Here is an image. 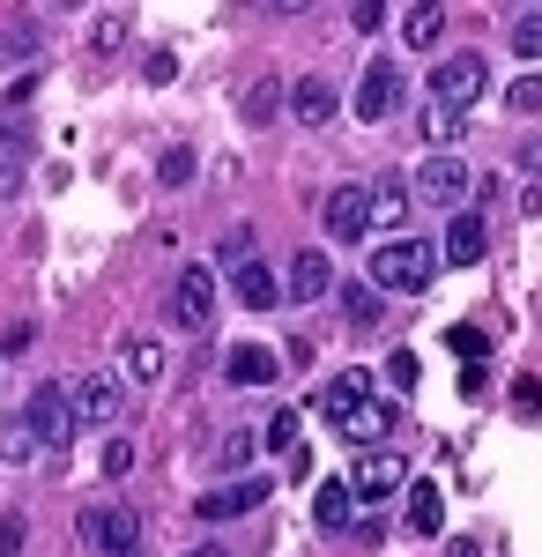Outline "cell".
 Masks as SVG:
<instances>
[{
    "label": "cell",
    "mask_w": 542,
    "mask_h": 557,
    "mask_svg": "<svg viewBox=\"0 0 542 557\" xmlns=\"http://www.w3.org/2000/svg\"><path fill=\"white\" fill-rule=\"evenodd\" d=\"M513 52L520 60H542V8L535 15H513Z\"/></svg>",
    "instance_id": "4dcf8cb0"
},
{
    "label": "cell",
    "mask_w": 542,
    "mask_h": 557,
    "mask_svg": "<svg viewBox=\"0 0 542 557\" xmlns=\"http://www.w3.org/2000/svg\"><path fill=\"white\" fill-rule=\"evenodd\" d=\"M483 386H491V364H468V372H460V394H468V401H476Z\"/></svg>",
    "instance_id": "7bdbcfd3"
},
{
    "label": "cell",
    "mask_w": 542,
    "mask_h": 557,
    "mask_svg": "<svg viewBox=\"0 0 542 557\" xmlns=\"http://www.w3.org/2000/svg\"><path fill=\"white\" fill-rule=\"evenodd\" d=\"M38 454H45V438L23 424V417H8V424H0V461H8V469H30Z\"/></svg>",
    "instance_id": "ffe728a7"
},
{
    "label": "cell",
    "mask_w": 542,
    "mask_h": 557,
    "mask_svg": "<svg viewBox=\"0 0 542 557\" xmlns=\"http://www.w3.org/2000/svg\"><path fill=\"white\" fill-rule=\"evenodd\" d=\"M439 30H446V8H417V15H402V38L417 45V52H423V45H439Z\"/></svg>",
    "instance_id": "4316f807"
},
{
    "label": "cell",
    "mask_w": 542,
    "mask_h": 557,
    "mask_svg": "<svg viewBox=\"0 0 542 557\" xmlns=\"http://www.w3.org/2000/svg\"><path fill=\"white\" fill-rule=\"evenodd\" d=\"M349 506H357V491H349V475H342V483H320V498H312V520H320V528H349Z\"/></svg>",
    "instance_id": "603a6c76"
},
{
    "label": "cell",
    "mask_w": 542,
    "mask_h": 557,
    "mask_svg": "<svg viewBox=\"0 0 542 557\" xmlns=\"http://www.w3.org/2000/svg\"><path fill=\"white\" fill-rule=\"evenodd\" d=\"M75 417L83 424H120V380L112 372H83L75 380Z\"/></svg>",
    "instance_id": "8fae6325"
},
{
    "label": "cell",
    "mask_w": 542,
    "mask_h": 557,
    "mask_svg": "<svg viewBox=\"0 0 542 557\" xmlns=\"http://www.w3.org/2000/svg\"><path fill=\"white\" fill-rule=\"evenodd\" d=\"M483 246H491V238H483V215L460 209V215H454V231H446V246H439V260H454V268H476V260H483Z\"/></svg>",
    "instance_id": "e0dca14e"
},
{
    "label": "cell",
    "mask_w": 542,
    "mask_h": 557,
    "mask_svg": "<svg viewBox=\"0 0 542 557\" xmlns=\"http://www.w3.org/2000/svg\"><path fill=\"white\" fill-rule=\"evenodd\" d=\"M171 312H178V327H186V335H201V327L215 320V275L201 268V260H186V268H178V283H171Z\"/></svg>",
    "instance_id": "5b68a950"
},
{
    "label": "cell",
    "mask_w": 542,
    "mask_h": 557,
    "mask_svg": "<svg viewBox=\"0 0 542 557\" xmlns=\"http://www.w3.org/2000/svg\"><path fill=\"white\" fill-rule=\"evenodd\" d=\"M365 401H372V372H365V364L320 386V417H328V424H342V431H349V417H357Z\"/></svg>",
    "instance_id": "30bf717a"
},
{
    "label": "cell",
    "mask_w": 542,
    "mask_h": 557,
    "mask_svg": "<svg viewBox=\"0 0 542 557\" xmlns=\"http://www.w3.org/2000/svg\"><path fill=\"white\" fill-rule=\"evenodd\" d=\"M386 380H394V386H417V380H423L417 349H394V357H386Z\"/></svg>",
    "instance_id": "74e56055"
},
{
    "label": "cell",
    "mask_w": 542,
    "mask_h": 557,
    "mask_svg": "<svg viewBox=\"0 0 542 557\" xmlns=\"http://www.w3.org/2000/svg\"><path fill=\"white\" fill-rule=\"evenodd\" d=\"M520 164H528V178H542V141H528V149H520Z\"/></svg>",
    "instance_id": "ee69618b"
},
{
    "label": "cell",
    "mask_w": 542,
    "mask_h": 557,
    "mask_svg": "<svg viewBox=\"0 0 542 557\" xmlns=\"http://www.w3.org/2000/svg\"><path fill=\"white\" fill-rule=\"evenodd\" d=\"M446 343H454L468 364H483V357H491V335H483V327H468V320H460V327H446Z\"/></svg>",
    "instance_id": "1f68e13d"
},
{
    "label": "cell",
    "mask_w": 542,
    "mask_h": 557,
    "mask_svg": "<svg viewBox=\"0 0 542 557\" xmlns=\"http://www.w3.org/2000/svg\"><path fill=\"white\" fill-rule=\"evenodd\" d=\"M75 535L89 543V557H141V513L134 506H83Z\"/></svg>",
    "instance_id": "7a4b0ae2"
},
{
    "label": "cell",
    "mask_w": 542,
    "mask_h": 557,
    "mask_svg": "<svg viewBox=\"0 0 542 557\" xmlns=\"http://www.w3.org/2000/svg\"><path fill=\"white\" fill-rule=\"evenodd\" d=\"M283 104H291L283 75H252V83H246V104H238V120H246V127H268V120H275Z\"/></svg>",
    "instance_id": "9a60e30c"
},
{
    "label": "cell",
    "mask_w": 542,
    "mask_h": 557,
    "mask_svg": "<svg viewBox=\"0 0 542 557\" xmlns=\"http://www.w3.org/2000/svg\"><path fill=\"white\" fill-rule=\"evenodd\" d=\"M126 380L134 386L164 380V343H157V335H134V343H126Z\"/></svg>",
    "instance_id": "44dd1931"
},
{
    "label": "cell",
    "mask_w": 542,
    "mask_h": 557,
    "mask_svg": "<svg viewBox=\"0 0 542 557\" xmlns=\"http://www.w3.org/2000/svg\"><path fill=\"white\" fill-rule=\"evenodd\" d=\"M23 164H30V134L23 127H0V194L23 186Z\"/></svg>",
    "instance_id": "cb8c5ba5"
},
{
    "label": "cell",
    "mask_w": 542,
    "mask_h": 557,
    "mask_svg": "<svg viewBox=\"0 0 542 557\" xmlns=\"http://www.w3.org/2000/svg\"><path fill=\"white\" fill-rule=\"evenodd\" d=\"M483 89H491V60H483V52H446V60L431 67V97H439L446 112L483 104Z\"/></svg>",
    "instance_id": "277c9868"
},
{
    "label": "cell",
    "mask_w": 542,
    "mask_h": 557,
    "mask_svg": "<svg viewBox=\"0 0 542 557\" xmlns=\"http://www.w3.org/2000/svg\"><path fill=\"white\" fill-rule=\"evenodd\" d=\"M186 557H231V550H223V543H194Z\"/></svg>",
    "instance_id": "f6af8a7d"
},
{
    "label": "cell",
    "mask_w": 542,
    "mask_h": 557,
    "mask_svg": "<svg viewBox=\"0 0 542 557\" xmlns=\"http://www.w3.org/2000/svg\"><path fill=\"white\" fill-rule=\"evenodd\" d=\"M365 201H372V223L394 231V223L409 215V186H402V178H372V186H365Z\"/></svg>",
    "instance_id": "7402d4cb"
},
{
    "label": "cell",
    "mask_w": 542,
    "mask_h": 557,
    "mask_svg": "<svg viewBox=\"0 0 542 557\" xmlns=\"http://www.w3.org/2000/svg\"><path fill=\"white\" fill-rule=\"evenodd\" d=\"M291 112H297V127H328L334 112H342V97H334V83L305 75V83H291Z\"/></svg>",
    "instance_id": "4fadbf2b"
},
{
    "label": "cell",
    "mask_w": 542,
    "mask_h": 557,
    "mask_svg": "<svg viewBox=\"0 0 542 557\" xmlns=\"http://www.w3.org/2000/svg\"><path fill=\"white\" fill-rule=\"evenodd\" d=\"M275 372H283V364H275V349H260V343H246V349H231V357H223V380H231V386H268Z\"/></svg>",
    "instance_id": "2e32d148"
},
{
    "label": "cell",
    "mask_w": 542,
    "mask_h": 557,
    "mask_svg": "<svg viewBox=\"0 0 542 557\" xmlns=\"http://www.w3.org/2000/svg\"><path fill=\"white\" fill-rule=\"evenodd\" d=\"M505 104H513L520 120H528V112H542V75H520V83L505 89Z\"/></svg>",
    "instance_id": "836d02e7"
},
{
    "label": "cell",
    "mask_w": 542,
    "mask_h": 557,
    "mask_svg": "<svg viewBox=\"0 0 542 557\" xmlns=\"http://www.w3.org/2000/svg\"><path fill=\"white\" fill-rule=\"evenodd\" d=\"M423 134H431L439 149H454L460 134H468V112H446V104H431V120H423Z\"/></svg>",
    "instance_id": "f546056e"
},
{
    "label": "cell",
    "mask_w": 542,
    "mask_h": 557,
    "mask_svg": "<svg viewBox=\"0 0 542 557\" xmlns=\"http://www.w3.org/2000/svg\"><path fill=\"white\" fill-rule=\"evenodd\" d=\"M30 543V513H0V557H23Z\"/></svg>",
    "instance_id": "d6a6232c"
},
{
    "label": "cell",
    "mask_w": 542,
    "mask_h": 557,
    "mask_svg": "<svg viewBox=\"0 0 542 557\" xmlns=\"http://www.w3.org/2000/svg\"><path fill=\"white\" fill-rule=\"evenodd\" d=\"M320 215H328V238H334V246H357V238L372 231V201H365V186H334Z\"/></svg>",
    "instance_id": "9c48e42d"
},
{
    "label": "cell",
    "mask_w": 542,
    "mask_h": 557,
    "mask_svg": "<svg viewBox=\"0 0 542 557\" xmlns=\"http://www.w3.org/2000/svg\"><path fill=\"white\" fill-rule=\"evenodd\" d=\"M134 469V446L126 438H104V475H126Z\"/></svg>",
    "instance_id": "ab89813d"
},
{
    "label": "cell",
    "mask_w": 542,
    "mask_h": 557,
    "mask_svg": "<svg viewBox=\"0 0 542 557\" xmlns=\"http://www.w3.org/2000/svg\"><path fill=\"white\" fill-rule=\"evenodd\" d=\"M260 498H268V483H260V475H238V483H223V491H201L194 513L201 520H231V513H252Z\"/></svg>",
    "instance_id": "7c38bea8"
},
{
    "label": "cell",
    "mask_w": 542,
    "mask_h": 557,
    "mask_svg": "<svg viewBox=\"0 0 542 557\" xmlns=\"http://www.w3.org/2000/svg\"><path fill=\"white\" fill-rule=\"evenodd\" d=\"M252 446H260V431H231V438H223V469H246Z\"/></svg>",
    "instance_id": "8d00e7d4"
},
{
    "label": "cell",
    "mask_w": 542,
    "mask_h": 557,
    "mask_svg": "<svg viewBox=\"0 0 542 557\" xmlns=\"http://www.w3.org/2000/svg\"><path fill=\"white\" fill-rule=\"evenodd\" d=\"M409 528H417V535H439V528H446V491H439V483H409Z\"/></svg>",
    "instance_id": "ac0fdd59"
},
{
    "label": "cell",
    "mask_w": 542,
    "mask_h": 557,
    "mask_svg": "<svg viewBox=\"0 0 542 557\" xmlns=\"http://www.w3.org/2000/svg\"><path fill=\"white\" fill-rule=\"evenodd\" d=\"M349 23H357V30H379V23H386V8H379V0H357V8H349Z\"/></svg>",
    "instance_id": "b9f144b4"
},
{
    "label": "cell",
    "mask_w": 542,
    "mask_h": 557,
    "mask_svg": "<svg viewBox=\"0 0 542 557\" xmlns=\"http://www.w3.org/2000/svg\"><path fill=\"white\" fill-rule=\"evenodd\" d=\"M141 75H149V83H157V89H164V83H171V75H178V60H171V52H164V45H157V52H149V67H141Z\"/></svg>",
    "instance_id": "60d3db41"
},
{
    "label": "cell",
    "mask_w": 542,
    "mask_h": 557,
    "mask_svg": "<svg viewBox=\"0 0 542 557\" xmlns=\"http://www.w3.org/2000/svg\"><path fill=\"white\" fill-rule=\"evenodd\" d=\"M402 97H409V83H402V67H386V60H372V67H365V83H357V120H365V127H379V120H394V112H402Z\"/></svg>",
    "instance_id": "52a82bcc"
},
{
    "label": "cell",
    "mask_w": 542,
    "mask_h": 557,
    "mask_svg": "<svg viewBox=\"0 0 542 557\" xmlns=\"http://www.w3.org/2000/svg\"><path fill=\"white\" fill-rule=\"evenodd\" d=\"M215 268H223V275L252 268V231H246V223H238V231H223V246H215Z\"/></svg>",
    "instance_id": "83f0119b"
},
{
    "label": "cell",
    "mask_w": 542,
    "mask_h": 557,
    "mask_svg": "<svg viewBox=\"0 0 542 557\" xmlns=\"http://www.w3.org/2000/svg\"><path fill=\"white\" fill-rule=\"evenodd\" d=\"M260 446H268V454H283V461H291L297 446H305V438H297V409H275V417H268V424H260Z\"/></svg>",
    "instance_id": "d4e9b609"
},
{
    "label": "cell",
    "mask_w": 542,
    "mask_h": 557,
    "mask_svg": "<svg viewBox=\"0 0 542 557\" xmlns=\"http://www.w3.org/2000/svg\"><path fill=\"white\" fill-rule=\"evenodd\" d=\"M342 312H349L357 327H372V320H379V290H372V283H342Z\"/></svg>",
    "instance_id": "f1b7e54d"
},
{
    "label": "cell",
    "mask_w": 542,
    "mask_h": 557,
    "mask_svg": "<svg viewBox=\"0 0 542 557\" xmlns=\"http://www.w3.org/2000/svg\"><path fill=\"white\" fill-rule=\"evenodd\" d=\"M120 38H126V15H97V30H89V45H97V52H112Z\"/></svg>",
    "instance_id": "f35d334b"
},
{
    "label": "cell",
    "mask_w": 542,
    "mask_h": 557,
    "mask_svg": "<svg viewBox=\"0 0 542 557\" xmlns=\"http://www.w3.org/2000/svg\"><path fill=\"white\" fill-rule=\"evenodd\" d=\"M468 186H476V178H468V164H460V157H431V164L417 172V201L460 215V194H468Z\"/></svg>",
    "instance_id": "ba28073f"
},
{
    "label": "cell",
    "mask_w": 542,
    "mask_h": 557,
    "mask_svg": "<svg viewBox=\"0 0 542 557\" xmlns=\"http://www.w3.org/2000/svg\"><path fill=\"white\" fill-rule=\"evenodd\" d=\"M157 178H164V186H186V178H194V149H164V157H157Z\"/></svg>",
    "instance_id": "e575fe53"
},
{
    "label": "cell",
    "mask_w": 542,
    "mask_h": 557,
    "mask_svg": "<svg viewBox=\"0 0 542 557\" xmlns=\"http://www.w3.org/2000/svg\"><path fill=\"white\" fill-rule=\"evenodd\" d=\"M513 417H542V372L513 380Z\"/></svg>",
    "instance_id": "d590c367"
},
{
    "label": "cell",
    "mask_w": 542,
    "mask_h": 557,
    "mask_svg": "<svg viewBox=\"0 0 542 557\" xmlns=\"http://www.w3.org/2000/svg\"><path fill=\"white\" fill-rule=\"evenodd\" d=\"M431 275H439V246H423V238H394V246H372V290H431Z\"/></svg>",
    "instance_id": "6da1fadb"
},
{
    "label": "cell",
    "mask_w": 542,
    "mask_h": 557,
    "mask_svg": "<svg viewBox=\"0 0 542 557\" xmlns=\"http://www.w3.org/2000/svg\"><path fill=\"white\" fill-rule=\"evenodd\" d=\"M328 290H334L328 253H320V246H305V253L291 260V298H297V305H312V298H328Z\"/></svg>",
    "instance_id": "5bb4252c"
},
{
    "label": "cell",
    "mask_w": 542,
    "mask_h": 557,
    "mask_svg": "<svg viewBox=\"0 0 542 557\" xmlns=\"http://www.w3.org/2000/svg\"><path fill=\"white\" fill-rule=\"evenodd\" d=\"M402 483H409V461H402V454H386V446L357 454V469H349V491H357V506H379V498H394Z\"/></svg>",
    "instance_id": "8992f818"
},
{
    "label": "cell",
    "mask_w": 542,
    "mask_h": 557,
    "mask_svg": "<svg viewBox=\"0 0 542 557\" xmlns=\"http://www.w3.org/2000/svg\"><path fill=\"white\" fill-rule=\"evenodd\" d=\"M23 424L45 438V454H60V446L75 438V424H83V417H75V386L38 380V386H30V401H23Z\"/></svg>",
    "instance_id": "3957f363"
},
{
    "label": "cell",
    "mask_w": 542,
    "mask_h": 557,
    "mask_svg": "<svg viewBox=\"0 0 542 557\" xmlns=\"http://www.w3.org/2000/svg\"><path fill=\"white\" fill-rule=\"evenodd\" d=\"M386 424H394V401H365V409L349 417V438H365V446H379V438H386Z\"/></svg>",
    "instance_id": "484cf974"
},
{
    "label": "cell",
    "mask_w": 542,
    "mask_h": 557,
    "mask_svg": "<svg viewBox=\"0 0 542 557\" xmlns=\"http://www.w3.org/2000/svg\"><path fill=\"white\" fill-rule=\"evenodd\" d=\"M231 283H238V305H246V312H275V298H283V283H275L260 260H252V268H238Z\"/></svg>",
    "instance_id": "d6986e66"
}]
</instances>
